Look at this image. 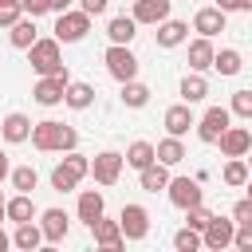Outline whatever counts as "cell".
I'll return each mask as SVG.
<instances>
[{"mask_svg": "<svg viewBox=\"0 0 252 252\" xmlns=\"http://www.w3.org/2000/svg\"><path fill=\"white\" fill-rule=\"evenodd\" d=\"M102 63H106V71H110L118 83L138 79V55L130 51V43H110V47L102 51Z\"/></svg>", "mask_w": 252, "mask_h": 252, "instance_id": "cell-5", "label": "cell"}, {"mask_svg": "<svg viewBox=\"0 0 252 252\" xmlns=\"http://www.w3.org/2000/svg\"><path fill=\"white\" fill-rule=\"evenodd\" d=\"M8 220H16V224H24V220H35L39 217V209H35V201H32V193H16V197H8Z\"/></svg>", "mask_w": 252, "mask_h": 252, "instance_id": "cell-25", "label": "cell"}, {"mask_svg": "<svg viewBox=\"0 0 252 252\" xmlns=\"http://www.w3.org/2000/svg\"><path fill=\"white\" fill-rule=\"evenodd\" d=\"M232 244H236L240 252H252V224H236V236H232Z\"/></svg>", "mask_w": 252, "mask_h": 252, "instance_id": "cell-40", "label": "cell"}, {"mask_svg": "<svg viewBox=\"0 0 252 252\" xmlns=\"http://www.w3.org/2000/svg\"><path fill=\"white\" fill-rule=\"evenodd\" d=\"M228 126H232V110H228V106H209V110L197 118V138L217 146V138H220Z\"/></svg>", "mask_w": 252, "mask_h": 252, "instance_id": "cell-7", "label": "cell"}, {"mask_svg": "<svg viewBox=\"0 0 252 252\" xmlns=\"http://www.w3.org/2000/svg\"><path fill=\"white\" fill-rule=\"evenodd\" d=\"M106 213V201H102V189H83L79 193V220L91 228L98 217Z\"/></svg>", "mask_w": 252, "mask_h": 252, "instance_id": "cell-19", "label": "cell"}, {"mask_svg": "<svg viewBox=\"0 0 252 252\" xmlns=\"http://www.w3.org/2000/svg\"><path fill=\"white\" fill-rule=\"evenodd\" d=\"M0 4H12V0H0Z\"/></svg>", "mask_w": 252, "mask_h": 252, "instance_id": "cell-50", "label": "cell"}, {"mask_svg": "<svg viewBox=\"0 0 252 252\" xmlns=\"http://www.w3.org/2000/svg\"><path fill=\"white\" fill-rule=\"evenodd\" d=\"M244 161H248V169H252V150H248V154H244Z\"/></svg>", "mask_w": 252, "mask_h": 252, "instance_id": "cell-48", "label": "cell"}, {"mask_svg": "<svg viewBox=\"0 0 252 252\" xmlns=\"http://www.w3.org/2000/svg\"><path fill=\"white\" fill-rule=\"evenodd\" d=\"M20 16H28L20 0H12V4H0V28H12V24L20 20Z\"/></svg>", "mask_w": 252, "mask_h": 252, "instance_id": "cell-38", "label": "cell"}, {"mask_svg": "<svg viewBox=\"0 0 252 252\" xmlns=\"http://www.w3.org/2000/svg\"><path fill=\"white\" fill-rule=\"evenodd\" d=\"M252 177V169H248V161L244 158H228L224 161V169H220V181L224 185H232V189H244V181Z\"/></svg>", "mask_w": 252, "mask_h": 252, "instance_id": "cell-30", "label": "cell"}, {"mask_svg": "<svg viewBox=\"0 0 252 252\" xmlns=\"http://www.w3.org/2000/svg\"><path fill=\"white\" fill-rule=\"evenodd\" d=\"M154 35H158V47H177L189 39V24L185 20H161Z\"/></svg>", "mask_w": 252, "mask_h": 252, "instance_id": "cell-21", "label": "cell"}, {"mask_svg": "<svg viewBox=\"0 0 252 252\" xmlns=\"http://www.w3.org/2000/svg\"><path fill=\"white\" fill-rule=\"evenodd\" d=\"M217 8H224V12H252V0H217Z\"/></svg>", "mask_w": 252, "mask_h": 252, "instance_id": "cell-42", "label": "cell"}, {"mask_svg": "<svg viewBox=\"0 0 252 252\" xmlns=\"http://www.w3.org/2000/svg\"><path fill=\"white\" fill-rule=\"evenodd\" d=\"M232 220H236V224H252V197H240V201L232 205Z\"/></svg>", "mask_w": 252, "mask_h": 252, "instance_id": "cell-39", "label": "cell"}, {"mask_svg": "<svg viewBox=\"0 0 252 252\" xmlns=\"http://www.w3.org/2000/svg\"><path fill=\"white\" fill-rule=\"evenodd\" d=\"M67 83H71V75H67V71L39 75V79H35V87H32V94H35V102H39V106H55V102H63Z\"/></svg>", "mask_w": 252, "mask_h": 252, "instance_id": "cell-6", "label": "cell"}, {"mask_svg": "<svg viewBox=\"0 0 252 252\" xmlns=\"http://www.w3.org/2000/svg\"><path fill=\"white\" fill-rule=\"evenodd\" d=\"M244 189H248V197H252V177H248V181H244Z\"/></svg>", "mask_w": 252, "mask_h": 252, "instance_id": "cell-49", "label": "cell"}, {"mask_svg": "<svg viewBox=\"0 0 252 252\" xmlns=\"http://www.w3.org/2000/svg\"><path fill=\"white\" fill-rule=\"evenodd\" d=\"M8 39H12V47H20V51H28L39 35H35V16H20L12 28H8Z\"/></svg>", "mask_w": 252, "mask_h": 252, "instance_id": "cell-23", "label": "cell"}, {"mask_svg": "<svg viewBox=\"0 0 252 252\" xmlns=\"http://www.w3.org/2000/svg\"><path fill=\"white\" fill-rule=\"evenodd\" d=\"M185 158V142L177 138V134H165L161 142H158V161H165V165H177Z\"/></svg>", "mask_w": 252, "mask_h": 252, "instance_id": "cell-31", "label": "cell"}, {"mask_svg": "<svg viewBox=\"0 0 252 252\" xmlns=\"http://www.w3.org/2000/svg\"><path fill=\"white\" fill-rule=\"evenodd\" d=\"M209 94V79L201 75V71H185V79H181V98L185 102H201Z\"/></svg>", "mask_w": 252, "mask_h": 252, "instance_id": "cell-29", "label": "cell"}, {"mask_svg": "<svg viewBox=\"0 0 252 252\" xmlns=\"http://www.w3.org/2000/svg\"><path fill=\"white\" fill-rule=\"evenodd\" d=\"M205 248H213V252H220V248H228L232 244V236H236V220L232 217H213L209 224H205Z\"/></svg>", "mask_w": 252, "mask_h": 252, "instance_id": "cell-11", "label": "cell"}, {"mask_svg": "<svg viewBox=\"0 0 252 252\" xmlns=\"http://www.w3.org/2000/svg\"><path fill=\"white\" fill-rule=\"evenodd\" d=\"M28 142H32L39 154H67V150L79 146V134H75V126H67V122L43 118V122L32 126V138H28Z\"/></svg>", "mask_w": 252, "mask_h": 252, "instance_id": "cell-1", "label": "cell"}, {"mask_svg": "<svg viewBox=\"0 0 252 252\" xmlns=\"http://www.w3.org/2000/svg\"><path fill=\"white\" fill-rule=\"evenodd\" d=\"M47 8L59 16V12H67V8H71V0H47Z\"/></svg>", "mask_w": 252, "mask_h": 252, "instance_id": "cell-44", "label": "cell"}, {"mask_svg": "<svg viewBox=\"0 0 252 252\" xmlns=\"http://www.w3.org/2000/svg\"><path fill=\"white\" fill-rule=\"evenodd\" d=\"M173 248H177V252H197V248H205V236H201L197 228L185 224V228L173 232Z\"/></svg>", "mask_w": 252, "mask_h": 252, "instance_id": "cell-33", "label": "cell"}, {"mask_svg": "<svg viewBox=\"0 0 252 252\" xmlns=\"http://www.w3.org/2000/svg\"><path fill=\"white\" fill-rule=\"evenodd\" d=\"M8 244H12V236H8V232H4V228H0V252H4V248H8Z\"/></svg>", "mask_w": 252, "mask_h": 252, "instance_id": "cell-46", "label": "cell"}, {"mask_svg": "<svg viewBox=\"0 0 252 252\" xmlns=\"http://www.w3.org/2000/svg\"><path fill=\"white\" fill-rule=\"evenodd\" d=\"M217 146H220L224 158H244V154L252 150V130H248V126H228V130L217 138Z\"/></svg>", "mask_w": 252, "mask_h": 252, "instance_id": "cell-12", "label": "cell"}, {"mask_svg": "<svg viewBox=\"0 0 252 252\" xmlns=\"http://www.w3.org/2000/svg\"><path fill=\"white\" fill-rule=\"evenodd\" d=\"M106 35H110V43H130L138 35V20L134 16H110L106 20Z\"/></svg>", "mask_w": 252, "mask_h": 252, "instance_id": "cell-26", "label": "cell"}, {"mask_svg": "<svg viewBox=\"0 0 252 252\" xmlns=\"http://www.w3.org/2000/svg\"><path fill=\"white\" fill-rule=\"evenodd\" d=\"M87 32H91V12L67 8V12L55 16V39H59V43H79Z\"/></svg>", "mask_w": 252, "mask_h": 252, "instance_id": "cell-4", "label": "cell"}, {"mask_svg": "<svg viewBox=\"0 0 252 252\" xmlns=\"http://www.w3.org/2000/svg\"><path fill=\"white\" fill-rule=\"evenodd\" d=\"M91 236H94V244H98V248H110V252H118V248H122V240H126L122 224H118V220H110L106 213L91 224Z\"/></svg>", "mask_w": 252, "mask_h": 252, "instance_id": "cell-14", "label": "cell"}, {"mask_svg": "<svg viewBox=\"0 0 252 252\" xmlns=\"http://www.w3.org/2000/svg\"><path fill=\"white\" fill-rule=\"evenodd\" d=\"M35 185H39V173H35L32 165H16V169H12V189H16V193H32Z\"/></svg>", "mask_w": 252, "mask_h": 252, "instance_id": "cell-34", "label": "cell"}, {"mask_svg": "<svg viewBox=\"0 0 252 252\" xmlns=\"http://www.w3.org/2000/svg\"><path fill=\"white\" fill-rule=\"evenodd\" d=\"M228 110H232V114H240V118H252V91H232Z\"/></svg>", "mask_w": 252, "mask_h": 252, "instance_id": "cell-37", "label": "cell"}, {"mask_svg": "<svg viewBox=\"0 0 252 252\" xmlns=\"http://www.w3.org/2000/svg\"><path fill=\"white\" fill-rule=\"evenodd\" d=\"M87 173H91V158H87V154H79V150H67V158L51 169V189L71 193V189H75Z\"/></svg>", "mask_w": 252, "mask_h": 252, "instance_id": "cell-2", "label": "cell"}, {"mask_svg": "<svg viewBox=\"0 0 252 252\" xmlns=\"http://www.w3.org/2000/svg\"><path fill=\"white\" fill-rule=\"evenodd\" d=\"M20 4H24V12H28V16H35V20H39L43 12H51V8H47V0H20Z\"/></svg>", "mask_w": 252, "mask_h": 252, "instance_id": "cell-41", "label": "cell"}, {"mask_svg": "<svg viewBox=\"0 0 252 252\" xmlns=\"http://www.w3.org/2000/svg\"><path fill=\"white\" fill-rule=\"evenodd\" d=\"M122 165H126V154H118V150H98L91 158V173L98 185H114L122 177Z\"/></svg>", "mask_w": 252, "mask_h": 252, "instance_id": "cell-8", "label": "cell"}, {"mask_svg": "<svg viewBox=\"0 0 252 252\" xmlns=\"http://www.w3.org/2000/svg\"><path fill=\"white\" fill-rule=\"evenodd\" d=\"M213 67H217L220 75H236V71H240V51H236V47H220L217 59H213Z\"/></svg>", "mask_w": 252, "mask_h": 252, "instance_id": "cell-35", "label": "cell"}, {"mask_svg": "<svg viewBox=\"0 0 252 252\" xmlns=\"http://www.w3.org/2000/svg\"><path fill=\"white\" fill-rule=\"evenodd\" d=\"M209 220H213V213L205 209V201H201V205H193V209H185V224H189V228L205 232V224H209Z\"/></svg>", "mask_w": 252, "mask_h": 252, "instance_id": "cell-36", "label": "cell"}, {"mask_svg": "<svg viewBox=\"0 0 252 252\" xmlns=\"http://www.w3.org/2000/svg\"><path fill=\"white\" fill-rule=\"evenodd\" d=\"M118 224H122L126 240H146V232H150V213H146V205H138V201L122 205V213H118Z\"/></svg>", "mask_w": 252, "mask_h": 252, "instance_id": "cell-10", "label": "cell"}, {"mask_svg": "<svg viewBox=\"0 0 252 252\" xmlns=\"http://www.w3.org/2000/svg\"><path fill=\"white\" fill-rule=\"evenodd\" d=\"M224 16H228V12L217 8V4H213V8H197V12H193V32H201V35L213 39L217 32H224Z\"/></svg>", "mask_w": 252, "mask_h": 252, "instance_id": "cell-16", "label": "cell"}, {"mask_svg": "<svg viewBox=\"0 0 252 252\" xmlns=\"http://www.w3.org/2000/svg\"><path fill=\"white\" fill-rule=\"evenodd\" d=\"M150 161H158V146H154V142L138 138V142L126 146V165H130V169H146Z\"/></svg>", "mask_w": 252, "mask_h": 252, "instance_id": "cell-24", "label": "cell"}, {"mask_svg": "<svg viewBox=\"0 0 252 252\" xmlns=\"http://www.w3.org/2000/svg\"><path fill=\"white\" fill-rule=\"evenodd\" d=\"M32 118L28 114H20V110H12V114H4V122H0V134H4V142H12V146H20V142H28L32 138Z\"/></svg>", "mask_w": 252, "mask_h": 252, "instance_id": "cell-15", "label": "cell"}, {"mask_svg": "<svg viewBox=\"0 0 252 252\" xmlns=\"http://www.w3.org/2000/svg\"><path fill=\"white\" fill-rule=\"evenodd\" d=\"M12 244H16V248H24V252H35V248L43 244V228H39L35 220H24V224H16Z\"/></svg>", "mask_w": 252, "mask_h": 252, "instance_id": "cell-27", "label": "cell"}, {"mask_svg": "<svg viewBox=\"0 0 252 252\" xmlns=\"http://www.w3.org/2000/svg\"><path fill=\"white\" fill-rule=\"evenodd\" d=\"M213 59H217L213 39H209V35H197V39L189 43V71H209V67H213Z\"/></svg>", "mask_w": 252, "mask_h": 252, "instance_id": "cell-20", "label": "cell"}, {"mask_svg": "<svg viewBox=\"0 0 252 252\" xmlns=\"http://www.w3.org/2000/svg\"><path fill=\"white\" fill-rule=\"evenodd\" d=\"M4 177H12V165H8V154L0 150V181H4Z\"/></svg>", "mask_w": 252, "mask_h": 252, "instance_id": "cell-45", "label": "cell"}, {"mask_svg": "<svg viewBox=\"0 0 252 252\" xmlns=\"http://www.w3.org/2000/svg\"><path fill=\"white\" fill-rule=\"evenodd\" d=\"M189 126H197V114H193V102H185V98H181V102H173V106L165 110V130L181 138Z\"/></svg>", "mask_w": 252, "mask_h": 252, "instance_id": "cell-17", "label": "cell"}, {"mask_svg": "<svg viewBox=\"0 0 252 252\" xmlns=\"http://www.w3.org/2000/svg\"><path fill=\"white\" fill-rule=\"evenodd\" d=\"M130 16L138 20V24H161V20H169V0H134V8H130Z\"/></svg>", "mask_w": 252, "mask_h": 252, "instance_id": "cell-18", "label": "cell"}, {"mask_svg": "<svg viewBox=\"0 0 252 252\" xmlns=\"http://www.w3.org/2000/svg\"><path fill=\"white\" fill-rule=\"evenodd\" d=\"M122 102H126L130 110L146 106V102H150V87H146V83H138V79H126V83H122Z\"/></svg>", "mask_w": 252, "mask_h": 252, "instance_id": "cell-32", "label": "cell"}, {"mask_svg": "<svg viewBox=\"0 0 252 252\" xmlns=\"http://www.w3.org/2000/svg\"><path fill=\"white\" fill-rule=\"evenodd\" d=\"M4 209H8V197L0 193V220H8V213H4Z\"/></svg>", "mask_w": 252, "mask_h": 252, "instance_id": "cell-47", "label": "cell"}, {"mask_svg": "<svg viewBox=\"0 0 252 252\" xmlns=\"http://www.w3.org/2000/svg\"><path fill=\"white\" fill-rule=\"evenodd\" d=\"M138 185H142L146 193L165 189V185H169V165H165V161H150L146 169H138Z\"/></svg>", "mask_w": 252, "mask_h": 252, "instance_id": "cell-22", "label": "cell"}, {"mask_svg": "<svg viewBox=\"0 0 252 252\" xmlns=\"http://www.w3.org/2000/svg\"><path fill=\"white\" fill-rule=\"evenodd\" d=\"M39 228H43V240H47V244H59V240H67V232H71V217H67L63 209H43V213H39Z\"/></svg>", "mask_w": 252, "mask_h": 252, "instance_id": "cell-13", "label": "cell"}, {"mask_svg": "<svg viewBox=\"0 0 252 252\" xmlns=\"http://www.w3.org/2000/svg\"><path fill=\"white\" fill-rule=\"evenodd\" d=\"M63 102H67L71 110H87V106L94 102V87H91V83H79V79H71V83H67V94H63Z\"/></svg>", "mask_w": 252, "mask_h": 252, "instance_id": "cell-28", "label": "cell"}, {"mask_svg": "<svg viewBox=\"0 0 252 252\" xmlns=\"http://www.w3.org/2000/svg\"><path fill=\"white\" fill-rule=\"evenodd\" d=\"M28 63H32V71H35V75H55V71H67V63H63V51H59V39H55V35L35 39V43L28 47Z\"/></svg>", "mask_w": 252, "mask_h": 252, "instance_id": "cell-3", "label": "cell"}, {"mask_svg": "<svg viewBox=\"0 0 252 252\" xmlns=\"http://www.w3.org/2000/svg\"><path fill=\"white\" fill-rule=\"evenodd\" d=\"M106 4H110V0H79V8H83V12H91V16H102V12H106Z\"/></svg>", "mask_w": 252, "mask_h": 252, "instance_id": "cell-43", "label": "cell"}, {"mask_svg": "<svg viewBox=\"0 0 252 252\" xmlns=\"http://www.w3.org/2000/svg\"><path fill=\"white\" fill-rule=\"evenodd\" d=\"M165 193H169V201H173V205H177L181 213L205 201V189H201V181H197V177H169Z\"/></svg>", "mask_w": 252, "mask_h": 252, "instance_id": "cell-9", "label": "cell"}]
</instances>
